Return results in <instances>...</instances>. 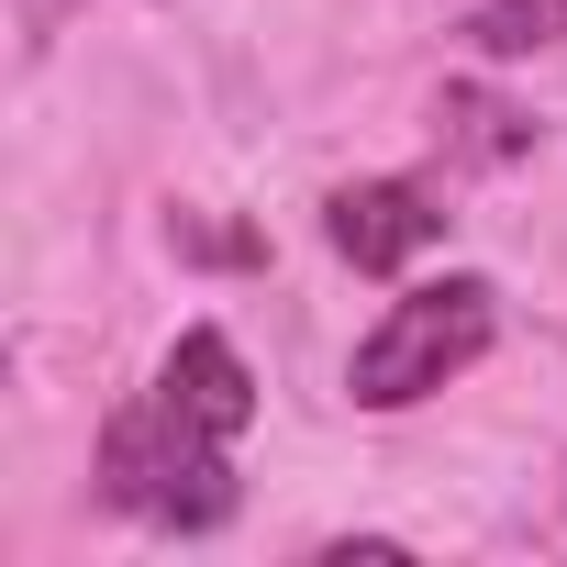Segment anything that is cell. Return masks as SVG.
Here are the masks:
<instances>
[{
	"instance_id": "obj_3",
	"label": "cell",
	"mask_w": 567,
	"mask_h": 567,
	"mask_svg": "<svg viewBox=\"0 0 567 567\" xmlns=\"http://www.w3.org/2000/svg\"><path fill=\"white\" fill-rule=\"evenodd\" d=\"M145 401H156L178 434H200V445H245V423H256V379H245L234 334H212V323H189V334L167 346V368H156Z\"/></svg>"
},
{
	"instance_id": "obj_2",
	"label": "cell",
	"mask_w": 567,
	"mask_h": 567,
	"mask_svg": "<svg viewBox=\"0 0 567 567\" xmlns=\"http://www.w3.org/2000/svg\"><path fill=\"white\" fill-rule=\"evenodd\" d=\"M101 501L134 523H167V534H212V523H234V445H200L156 401H134L101 434Z\"/></svg>"
},
{
	"instance_id": "obj_1",
	"label": "cell",
	"mask_w": 567,
	"mask_h": 567,
	"mask_svg": "<svg viewBox=\"0 0 567 567\" xmlns=\"http://www.w3.org/2000/svg\"><path fill=\"white\" fill-rule=\"evenodd\" d=\"M501 290L489 278H423V290H401L390 312H379V334L357 346V368H346V390H357V412H412V401H434L445 379H467L478 357H489V312Z\"/></svg>"
},
{
	"instance_id": "obj_4",
	"label": "cell",
	"mask_w": 567,
	"mask_h": 567,
	"mask_svg": "<svg viewBox=\"0 0 567 567\" xmlns=\"http://www.w3.org/2000/svg\"><path fill=\"white\" fill-rule=\"evenodd\" d=\"M323 234H334V256H346V267L401 278V267L445 234V212H434V189H412V178H357V189H334V200H323Z\"/></svg>"
},
{
	"instance_id": "obj_5",
	"label": "cell",
	"mask_w": 567,
	"mask_h": 567,
	"mask_svg": "<svg viewBox=\"0 0 567 567\" xmlns=\"http://www.w3.org/2000/svg\"><path fill=\"white\" fill-rule=\"evenodd\" d=\"M467 45H478V56H534V45H567V0H489V12H467Z\"/></svg>"
}]
</instances>
